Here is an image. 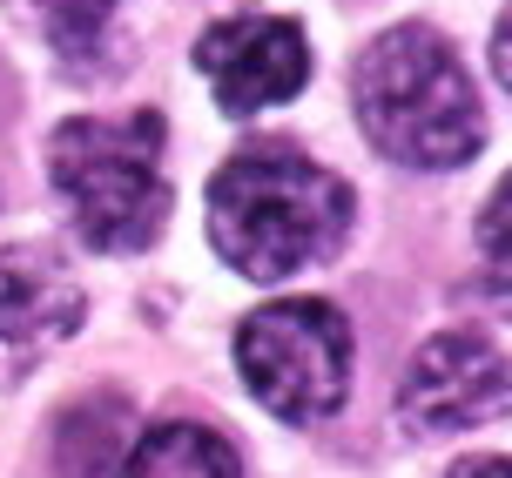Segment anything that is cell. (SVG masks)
Wrapping results in <instances>:
<instances>
[{"instance_id":"obj_5","label":"cell","mask_w":512,"mask_h":478,"mask_svg":"<svg viewBox=\"0 0 512 478\" xmlns=\"http://www.w3.org/2000/svg\"><path fill=\"white\" fill-rule=\"evenodd\" d=\"M196 68L209 75L223 115H263L304 88L310 41L297 21H277V14H230L196 41Z\"/></svg>"},{"instance_id":"obj_1","label":"cell","mask_w":512,"mask_h":478,"mask_svg":"<svg viewBox=\"0 0 512 478\" xmlns=\"http://www.w3.org/2000/svg\"><path fill=\"white\" fill-rule=\"evenodd\" d=\"M351 101H358L371 149L405 162V169H459L486 149L479 88L438 27H384L358 54Z\"/></svg>"},{"instance_id":"obj_2","label":"cell","mask_w":512,"mask_h":478,"mask_svg":"<svg viewBox=\"0 0 512 478\" xmlns=\"http://www.w3.org/2000/svg\"><path fill=\"white\" fill-rule=\"evenodd\" d=\"M351 229V189L324 162L297 149H243L209 182V236L216 256L256 283L297 277L331 256Z\"/></svg>"},{"instance_id":"obj_6","label":"cell","mask_w":512,"mask_h":478,"mask_svg":"<svg viewBox=\"0 0 512 478\" xmlns=\"http://www.w3.org/2000/svg\"><path fill=\"white\" fill-rule=\"evenodd\" d=\"M512 398V371L472 330H438L418 344L405 378V418L411 431H465L486 425L492 411Z\"/></svg>"},{"instance_id":"obj_7","label":"cell","mask_w":512,"mask_h":478,"mask_svg":"<svg viewBox=\"0 0 512 478\" xmlns=\"http://www.w3.org/2000/svg\"><path fill=\"white\" fill-rule=\"evenodd\" d=\"M88 317L81 283L41 250L0 256V384H21L54 344H68Z\"/></svg>"},{"instance_id":"obj_4","label":"cell","mask_w":512,"mask_h":478,"mask_svg":"<svg viewBox=\"0 0 512 478\" xmlns=\"http://www.w3.org/2000/svg\"><path fill=\"white\" fill-rule=\"evenodd\" d=\"M236 371L263 411L290 425H317L351 391V324L324 297L256 303L236 330Z\"/></svg>"},{"instance_id":"obj_9","label":"cell","mask_w":512,"mask_h":478,"mask_svg":"<svg viewBox=\"0 0 512 478\" xmlns=\"http://www.w3.org/2000/svg\"><path fill=\"white\" fill-rule=\"evenodd\" d=\"M479 263H486L492 297L512 310V176L492 189V202L479 209Z\"/></svg>"},{"instance_id":"obj_12","label":"cell","mask_w":512,"mask_h":478,"mask_svg":"<svg viewBox=\"0 0 512 478\" xmlns=\"http://www.w3.org/2000/svg\"><path fill=\"white\" fill-rule=\"evenodd\" d=\"M452 478H512V458H459Z\"/></svg>"},{"instance_id":"obj_11","label":"cell","mask_w":512,"mask_h":478,"mask_svg":"<svg viewBox=\"0 0 512 478\" xmlns=\"http://www.w3.org/2000/svg\"><path fill=\"white\" fill-rule=\"evenodd\" d=\"M492 68H499V81H506V95H512V7L499 14V34H492Z\"/></svg>"},{"instance_id":"obj_10","label":"cell","mask_w":512,"mask_h":478,"mask_svg":"<svg viewBox=\"0 0 512 478\" xmlns=\"http://www.w3.org/2000/svg\"><path fill=\"white\" fill-rule=\"evenodd\" d=\"M108 14H115V0H41V21H48L61 54H88L102 41Z\"/></svg>"},{"instance_id":"obj_8","label":"cell","mask_w":512,"mask_h":478,"mask_svg":"<svg viewBox=\"0 0 512 478\" xmlns=\"http://www.w3.org/2000/svg\"><path fill=\"white\" fill-rule=\"evenodd\" d=\"M122 478H243L230 438L209 425H155L122 458Z\"/></svg>"},{"instance_id":"obj_3","label":"cell","mask_w":512,"mask_h":478,"mask_svg":"<svg viewBox=\"0 0 512 478\" xmlns=\"http://www.w3.org/2000/svg\"><path fill=\"white\" fill-rule=\"evenodd\" d=\"M162 115H75L54 128L48 176L68 223L88 250H149L169 223V176H162Z\"/></svg>"}]
</instances>
